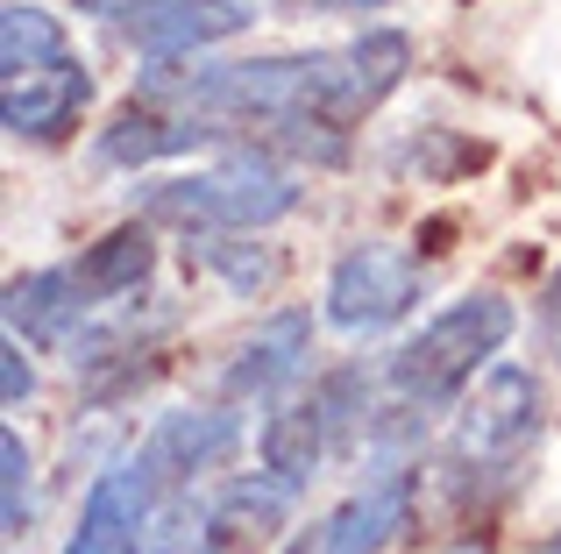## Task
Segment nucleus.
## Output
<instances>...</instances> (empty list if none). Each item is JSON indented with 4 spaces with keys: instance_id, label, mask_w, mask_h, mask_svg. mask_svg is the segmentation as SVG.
<instances>
[{
    "instance_id": "nucleus-1",
    "label": "nucleus",
    "mask_w": 561,
    "mask_h": 554,
    "mask_svg": "<svg viewBox=\"0 0 561 554\" xmlns=\"http://www.w3.org/2000/svg\"><path fill=\"white\" fill-rule=\"evenodd\" d=\"M548 434V384L534 362L497 356L477 384L455 399V419L434 455V490L448 519H483L526 484Z\"/></svg>"
},
{
    "instance_id": "nucleus-2",
    "label": "nucleus",
    "mask_w": 561,
    "mask_h": 554,
    "mask_svg": "<svg viewBox=\"0 0 561 554\" xmlns=\"http://www.w3.org/2000/svg\"><path fill=\"white\" fill-rule=\"evenodd\" d=\"M306 185L263 142H220L206 164L164 171L142 185V221L185 228V235H263L285 213H299Z\"/></svg>"
},
{
    "instance_id": "nucleus-3",
    "label": "nucleus",
    "mask_w": 561,
    "mask_h": 554,
    "mask_svg": "<svg viewBox=\"0 0 561 554\" xmlns=\"http://www.w3.org/2000/svg\"><path fill=\"white\" fill-rule=\"evenodd\" d=\"M512 334H519V313L505 291H462L383 356V399L412 405V413H440L505 356Z\"/></svg>"
},
{
    "instance_id": "nucleus-4",
    "label": "nucleus",
    "mask_w": 561,
    "mask_h": 554,
    "mask_svg": "<svg viewBox=\"0 0 561 554\" xmlns=\"http://www.w3.org/2000/svg\"><path fill=\"white\" fill-rule=\"evenodd\" d=\"M426 299V264L391 235L348 242L328 270V291H320V313H328L334 334L348 342H370V334H391L412 305Z\"/></svg>"
},
{
    "instance_id": "nucleus-5",
    "label": "nucleus",
    "mask_w": 561,
    "mask_h": 554,
    "mask_svg": "<svg viewBox=\"0 0 561 554\" xmlns=\"http://www.w3.org/2000/svg\"><path fill=\"white\" fill-rule=\"evenodd\" d=\"M412 505H420V455H370L363 484L285 554H383L412 527Z\"/></svg>"
},
{
    "instance_id": "nucleus-6",
    "label": "nucleus",
    "mask_w": 561,
    "mask_h": 554,
    "mask_svg": "<svg viewBox=\"0 0 561 554\" xmlns=\"http://www.w3.org/2000/svg\"><path fill=\"white\" fill-rule=\"evenodd\" d=\"M79 14L107 22L142 57H199L249 28V0H79Z\"/></svg>"
},
{
    "instance_id": "nucleus-7",
    "label": "nucleus",
    "mask_w": 561,
    "mask_h": 554,
    "mask_svg": "<svg viewBox=\"0 0 561 554\" xmlns=\"http://www.w3.org/2000/svg\"><path fill=\"white\" fill-rule=\"evenodd\" d=\"M136 455L164 498H185V490H199L214 470H228L242 455V419L228 405H171V413H157V427L142 434Z\"/></svg>"
},
{
    "instance_id": "nucleus-8",
    "label": "nucleus",
    "mask_w": 561,
    "mask_h": 554,
    "mask_svg": "<svg viewBox=\"0 0 561 554\" xmlns=\"http://www.w3.org/2000/svg\"><path fill=\"white\" fill-rule=\"evenodd\" d=\"M306 356H313V313H306V305H271V313L228 348V362H220V399L228 405L285 399V391H299Z\"/></svg>"
},
{
    "instance_id": "nucleus-9",
    "label": "nucleus",
    "mask_w": 561,
    "mask_h": 554,
    "mask_svg": "<svg viewBox=\"0 0 561 554\" xmlns=\"http://www.w3.org/2000/svg\"><path fill=\"white\" fill-rule=\"evenodd\" d=\"M157 505V476L142 470V455H122L85 484V505H79V527H71L65 554H142V533H150Z\"/></svg>"
},
{
    "instance_id": "nucleus-10",
    "label": "nucleus",
    "mask_w": 561,
    "mask_h": 554,
    "mask_svg": "<svg viewBox=\"0 0 561 554\" xmlns=\"http://www.w3.org/2000/svg\"><path fill=\"white\" fill-rule=\"evenodd\" d=\"M234 142L214 114H192V107H164V100H142V107H122L107 128H100V164H122V171H150V164H171V157H192V150H220Z\"/></svg>"
},
{
    "instance_id": "nucleus-11",
    "label": "nucleus",
    "mask_w": 561,
    "mask_h": 554,
    "mask_svg": "<svg viewBox=\"0 0 561 554\" xmlns=\"http://www.w3.org/2000/svg\"><path fill=\"white\" fill-rule=\"evenodd\" d=\"M85 100H93V79H85L79 57H50V65L28 71H0V128L14 142H57L79 128Z\"/></svg>"
},
{
    "instance_id": "nucleus-12",
    "label": "nucleus",
    "mask_w": 561,
    "mask_h": 554,
    "mask_svg": "<svg viewBox=\"0 0 561 554\" xmlns=\"http://www.w3.org/2000/svg\"><path fill=\"white\" fill-rule=\"evenodd\" d=\"M299 498L306 490L291 484V476H277V470H234L228 484L206 498V519H214V541L228 547V554H271L277 541H285V527H291V512H299Z\"/></svg>"
},
{
    "instance_id": "nucleus-13",
    "label": "nucleus",
    "mask_w": 561,
    "mask_h": 554,
    "mask_svg": "<svg viewBox=\"0 0 561 554\" xmlns=\"http://www.w3.org/2000/svg\"><path fill=\"white\" fill-rule=\"evenodd\" d=\"M93 299H85L79 270L71 264H43V270H22L8 285V334H22L28 348H65L71 334L85 327Z\"/></svg>"
},
{
    "instance_id": "nucleus-14",
    "label": "nucleus",
    "mask_w": 561,
    "mask_h": 554,
    "mask_svg": "<svg viewBox=\"0 0 561 554\" xmlns=\"http://www.w3.org/2000/svg\"><path fill=\"white\" fill-rule=\"evenodd\" d=\"M71 270H79V285H85V299H93V313H100V305H114V299H136V291L150 285V270H157V235H150V221L107 228V235H100Z\"/></svg>"
},
{
    "instance_id": "nucleus-15",
    "label": "nucleus",
    "mask_w": 561,
    "mask_h": 554,
    "mask_svg": "<svg viewBox=\"0 0 561 554\" xmlns=\"http://www.w3.org/2000/svg\"><path fill=\"white\" fill-rule=\"evenodd\" d=\"M192 242H199L192 264H199L206 277H220L234 299H263V291L285 277V256H277L271 242H228V235H192Z\"/></svg>"
},
{
    "instance_id": "nucleus-16",
    "label": "nucleus",
    "mask_w": 561,
    "mask_h": 554,
    "mask_svg": "<svg viewBox=\"0 0 561 554\" xmlns=\"http://www.w3.org/2000/svg\"><path fill=\"white\" fill-rule=\"evenodd\" d=\"M50 57H71L65 22L36 0H8L0 14V71H28V65H50Z\"/></svg>"
},
{
    "instance_id": "nucleus-17",
    "label": "nucleus",
    "mask_w": 561,
    "mask_h": 554,
    "mask_svg": "<svg viewBox=\"0 0 561 554\" xmlns=\"http://www.w3.org/2000/svg\"><path fill=\"white\" fill-rule=\"evenodd\" d=\"M142 554H228V547L214 541L206 505H192V490H185V498H164V505H157L150 533H142Z\"/></svg>"
},
{
    "instance_id": "nucleus-18",
    "label": "nucleus",
    "mask_w": 561,
    "mask_h": 554,
    "mask_svg": "<svg viewBox=\"0 0 561 554\" xmlns=\"http://www.w3.org/2000/svg\"><path fill=\"white\" fill-rule=\"evenodd\" d=\"M0 527H8V541L36 527V462H28V441L14 427L0 434Z\"/></svg>"
},
{
    "instance_id": "nucleus-19",
    "label": "nucleus",
    "mask_w": 561,
    "mask_h": 554,
    "mask_svg": "<svg viewBox=\"0 0 561 554\" xmlns=\"http://www.w3.org/2000/svg\"><path fill=\"white\" fill-rule=\"evenodd\" d=\"M28 391H36V362H28V342H22V334H8V348H0V399L22 405Z\"/></svg>"
},
{
    "instance_id": "nucleus-20",
    "label": "nucleus",
    "mask_w": 561,
    "mask_h": 554,
    "mask_svg": "<svg viewBox=\"0 0 561 554\" xmlns=\"http://www.w3.org/2000/svg\"><path fill=\"white\" fill-rule=\"evenodd\" d=\"M534 342H540L548 362H561V270L540 285V299H534Z\"/></svg>"
},
{
    "instance_id": "nucleus-21",
    "label": "nucleus",
    "mask_w": 561,
    "mask_h": 554,
    "mask_svg": "<svg viewBox=\"0 0 561 554\" xmlns=\"http://www.w3.org/2000/svg\"><path fill=\"white\" fill-rule=\"evenodd\" d=\"M299 8H320V14H370L383 0H299Z\"/></svg>"
},
{
    "instance_id": "nucleus-22",
    "label": "nucleus",
    "mask_w": 561,
    "mask_h": 554,
    "mask_svg": "<svg viewBox=\"0 0 561 554\" xmlns=\"http://www.w3.org/2000/svg\"><path fill=\"white\" fill-rule=\"evenodd\" d=\"M440 554H491V541H483V533H462V541H448Z\"/></svg>"
},
{
    "instance_id": "nucleus-23",
    "label": "nucleus",
    "mask_w": 561,
    "mask_h": 554,
    "mask_svg": "<svg viewBox=\"0 0 561 554\" xmlns=\"http://www.w3.org/2000/svg\"><path fill=\"white\" fill-rule=\"evenodd\" d=\"M534 554H561V533H548V541H534Z\"/></svg>"
}]
</instances>
